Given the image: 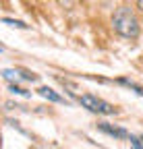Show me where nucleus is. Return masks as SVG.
Returning <instances> with one entry per match:
<instances>
[{
    "label": "nucleus",
    "instance_id": "1",
    "mask_svg": "<svg viewBox=\"0 0 143 149\" xmlns=\"http://www.w3.org/2000/svg\"><path fill=\"white\" fill-rule=\"evenodd\" d=\"M112 27L120 37H127V40H135L139 35V19L135 17V13L129 6H120L116 8V13L112 15Z\"/></svg>",
    "mask_w": 143,
    "mask_h": 149
},
{
    "label": "nucleus",
    "instance_id": "8",
    "mask_svg": "<svg viewBox=\"0 0 143 149\" xmlns=\"http://www.w3.org/2000/svg\"><path fill=\"white\" fill-rule=\"evenodd\" d=\"M129 141H131V149H143V145H141V141L137 139V137H129Z\"/></svg>",
    "mask_w": 143,
    "mask_h": 149
},
{
    "label": "nucleus",
    "instance_id": "5",
    "mask_svg": "<svg viewBox=\"0 0 143 149\" xmlns=\"http://www.w3.org/2000/svg\"><path fill=\"white\" fill-rule=\"evenodd\" d=\"M2 23H6V25H10V27H17V29H27V27H29L27 23L19 21V19H8V17L2 19Z\"/></svg>",
    "mask_w": 143,
    "mask_h": 149
},
{
    "label": "nucleus",
    "instance_id": "10",
    "mask_svg": "<svg viewBox=\"0 0 143 149\" xmlns=\"http://www.w3.org/2000/svg\"><path fill=\"white\" fill-rule=\"evenodd\" d=\"M0 52H2V48H0Z\"/></svg>",
    "mask_w": 143,
    "mask_h": 149
},
{
    "label": "nucleus",
    "instance_id": "3",
    "mask_svg": "<svg viewBox=\"0 0 143 149\" xmlns=\"http://www.w3.org/2000/svg\"><path fill=\"white\" fill-rule=\"evenodd\" d=\"M98 128L102 130V133L110 135V137H116V139H129V137H131L124 128H120V126H112V124H108V122H100Z\"/></svg>",
    "mask_w": 143,
    "mask_h": 149
},
{
    "label": "nucleus",
    "instance_id": "6",
    "mask_svg": "<svg viewBox=\"0 0 143 149\" xmlns=\"http://www.w3.org/2000/svg\"><path fill=\"white\" fill-rule=\"evenodd\" d=\"M10 91H13V93H17V95H25V97H29V95H31L27 89H23V87H19V85H15V83H10Z\"/></svg>",
    "mask_w": 143,
    "mask_h": 149
},
{
    "label": "nucleus",
    "instance_id": "7",
    "mask_svg": "<svg viewBox=\"0 0 143 149\" xmlns=\"http://www.w3.org/2000/svg\"><path fill=\"white\" fill-rule=\"evenodd\" d=\"M118 83H122V85H127V87H131V89H135V91H137V93H139V95H143V89H141V87H139V85H135V83H133V81H129V79H120V81H118Z\"/></svg>",
    "mask_w": 143,
    "mask_h": 149
},
{
    "label": "nucleus",
    "instance_id": "4",
    "mask_svg": "<svg viewBox=\"0 0 143 149\" xmlns=\"http://www.w3.org/2000/svg\"><path fill=\"white\" fill-rule=\"evenodd\" d=\"M38 91H40V95L46 97L48 102H54V104H66V100L60 95V93H56L54 89H50V87H40Z\"/></svg>",
    "mask_w": 143,
    "mask_h": 149
},
{
    "label": "nucleus",
    "instance_id": "2",
    "mask_svg": "<svg viewBox=\"0 0 143 149\" xmlns=\"http://www.w3.org/2000/svg\"><path fill=\"white\" fill-rule=\"evenodd\" d=\"M79 102H81L83 108H87L89 112H98V114H116V112H118L112 104H108L102 97L91 95V93H83V95H79Z\"/></svg>",
    "mask_w": 143,
    "mask_h": 149
},
{
    "label": "nucleus",
    "instance_id": "9",
    "mask_svg": "<svg viewBox=\"0 0 143 149\" xmlns=\"http://www.w3.org/2000/svg\"><path fill=\"white\" fill-rule=\"evenodd\" d=\"M137 6H139V8L143 10V0H139V2H137Z\"/></svg>",
    "mask_w": 143,
    "mask_h": 149
}]
</instances>
